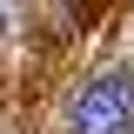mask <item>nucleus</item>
Masks as SVG:
<instances>
[{
	"mask_svg": "<svg viewBox=\"0 0 134 134\" xmlns=\"http://www.w3.org/2000/svg\"><path fill=\"white\" fill-rule=\"evenodd\" d=\"M74 134H134V81L127 74H94L67 107Z\"/></svg>",
	"mask_w": 134,
	"mask_h": 134,
	"instance_id": "1",
	"label": "nucleus"
},
{
	"mask_svg": "<svg viewBox=\"0 0 134 134\" xmlns=\"http://www.w3.org/2000/svg\"><path fill=\"white\" fill-rule=\"evenodd\" d=\"M0 34H7V14H0Z\"/></svg>",
	"mask_w": 134,
	"mask_h": 134,
	"instance_id": "2",
	"label": "nucleus"
}]
</instances>
